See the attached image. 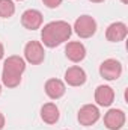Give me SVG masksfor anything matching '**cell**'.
Segmentation results:
<instances>
[{"mask_svg":"<svg viewBox=\"0 0 128 130\" xmlns=\"http://www.w3.org/2000/svg\"><path fill=\"white\" fill-rule=\"evenodd\" d=\"M65 83L60 79H48L45 82V94L51 100H57V98L65 95Z\"/></svg>","mask_w":128,"mask_h":130,"instance_id":"obj_13","label":"cell"},{"mask_svg":"<svg viewBox=\"0 0 128 130\" xmlns=\"http://www.w3.org/2000/svg\"><path fill=\"white\" fill-rule=\"evenodd\" d=\"M128 35V29L127 24L122 23V21H116V23H112L107 30H105V38L110 41V42H121L127 38Z\"/></svg>","mask_w":128,"mask_h":130,"instance_id":"obj_9","label":"cell"},{"mask_svg":"<svg viewBox=\"0 0 128 130\" xmlns=\"http://www.w3.org/2000/svg\"><path fill=\"white\" fill-rule=\"evenodd\" d=\"M65 55L71 62H81L86 56V47L78 41H71L65 47Z\"/></svg>","mask_w":128,"mask_h":130,"instance_id":"obj_11","label":"cell"},{"mask_svg":"<svg viewBox=\"0 0 128 130\" xmlns=\"http://www.w3.org/2000/svg\"><path fill=\"white\" fill-rule=\"evenodd\" d=\"M18 2H21V0H18Z\"/></svg>","mask_w":128,"mask_h":130,"instance_id":"obj_22","label":"cell"},{"mask_svg":"<svg viewBox=\"0 0 128 130\" xmlns=\"http://www.w3.org/2000/svg\"><path fill=\"white\" fill-rule=\"evenodd\" d=\"M3 56H5V48H3V44L0 42V59H2Z\"/></svg>","mask_w":128,"mask_h":130,"instance_id":"obj_18","label":"cell"},{"mask_svg":"<svg viewBox=\"0 0 128 130\" xmlns=\"http://www.w3.org/2000/svg\"><path fill=\"white\" fill-rule=\"evenodd\" d=\"M42 2H44V5H45L47 8H50V9L57 8V6H60V3H62V0H42Z\"/></svg>","mask_w":128,"mask_h":130,"instance_id":"obj_16","label":"cell"},{"mask_svg":"<svg viewBox=\"0 0 128 130\" xmlns=\"http://www.w3.org/2000/svg\"><path fill=\"white\" fill-rule=\"evenodd\" d=\"M26 70V61L21 56H9L3 62L2 83L8 88H17L21 83V74Z\"/></svg>","mask_w":128,"mask_h":130,"instance_id":"obj_2","label":"cell"},{"mask_svg":"<svg viewBox=\"0 0 128 130\" xmlns=\"http://www.w3.org/2000/svg\"><path fill=\"white\" fill-rule=\"evenodd\" d=\"M59 107L54 104V103H45L42 107H41V118L44 123L47 124H56L59 121Z\"/></svg>","mask_w":128,"mask_h":130,"instance_id":"obj_14","label":"cell"},{"mask_svg":"<svg viewBox=\"0 0 128 130\" xmlns=\"http://www.w3.org/2000/svg\"><path fill=\"white\" fill-rule=\"evenodd\" d=\"M115 100V91L109 85H99L95 89V101L98 106L109 107Z\"/></svg>","mask_w":128,"mask_h":130,"instance_id":"obj_12","label":"cell"},{"mask_svg":"<svg viewBox=\"0 0 128 130\" xmlns=\"http://www.w3.org/2000/svg\"><path fill=\"white\" fill-rule=\"evenodd\" d=\"M74 32L80 38H91L96 32V21L91 15H80L74 23Z\"/></svg>","mask_w":128,"mask_h":130,"instance_id":"obj_3","label":"cell"},{"mask_svg":"<svg viewBox=\"0 0 128 130\" xmlns=\"http://www.w3.org/2000/svg\"><path fill=\"white\" fill-rule=\"evenodd\" d=\"M77 118H78V123L81 126L89 127V126L95 124L96 121L99 120V109L96 107L95 104H84V106L80 107Z\"/></svg>","mask_w":128,"mask_h":130,"instance_id":"obj_6","label":"cell"},{"mask_svg":"<svg viewBox=\"0 0 128 130\" xmlns=\"http://www.w3.org/2000/svg\"><path fill=\"white\" fill-rule=\"evenodd\" d=\"M121 2H122L124 5H127V3H128V0H121Z\"/></svg>","mask_w":128,"mask_h":130,"instance_id":"obj_20","label":"cell"},{"mask_svg":"<svg viewBox=\"0 0 128 130\" xmlns=\"http://www.w3.org/2000/svg\"><path fill=\"white\" fill-rule=\"evenodd\" d=\"M24 59L32 65H39L45 59V52L41 42L29 41L24 47Z\"/></svg>","mask_w":128,"mask_h":130,"instance_id":"obj_4","label":"cell"},{"mask_svg":"<svg viewBox=\"0 0 128 130\" xmlns=\"http://www.w3.org/2000/svg\"><path fill=\"white\" fill-rule=\"evenodd\" d=\"M99 74L105 80H118L122 74V65L116 59H105L99 65Z\"/></svg>","mask_w":128,"mask_h":130,"instance_id":"obj_5","label":"cell"},{"mask_svg":"<svg viewBox=\"0 0 128 130\" xmlns=\"http://www.w3.org/2000/svg\"><path fill=\"white\" fill-rule=\"evenodd\" d=\"M42 20H44L42 14L38 9H27L21 15V24H23V27H26L29 30L39 29L41 24H42Z\"/></svg>","mask_w":128,"mask_h":130,"instance_id":"obj_8","label":"cell"},{"mask_svg":"<svg viewBox=\"0 0 128 130\" xmlns=\"http://www.w3.org/2000/svg\"><path fill=\"white\" fill-rule=\"evenodd\" d=\"M92 3H101V2H104V0H91Z\"/></svg>","mask_w":128,"mask_h":130,"instance_id":"obj_19","label":"cell"},{"mask_svg":"<svg viewBox=\"0 0 128 130\" xmlns=\"http://www.w3.org/2000/svg\"><path fill=\"white\" fill-rule=\"evenodd\" d=\"M0 94H2V85H0Z\"/></svg>","mask_w":128,"mask_h":130,"instance_id":"obj_21","label":"cell"},{"mask_svg":"<svg viewBox=\"0 0 128 130\" xmlns=\"http://www.w3.org/2000/svg\"><path fill=\"white\" fill-rule=\"evenodd\" d=\"M71 33H72V27L69 26V23L63 20H57L44 26V29L41 30V39L45 47L54 48L62 42L68 41Z\"/></svg>","mask_w":128,"mask_h":130,"instance_id":"obj_1","label":"cell"},{"mask_svg":"<svg viewBox=\"0 0 128 130\" xmlns=\"http://www.w3.org/2000/svg\"><path fill=\"white\" fill-rule=\"evenodd\" d=\"M125 112L121 109H110L104 115V126L109 130H119L125 124Z\"/></svg>","mask_w":128,"mask_h":130,"instance_id":"obj_7","label":"cell"},{"mask_svg":"<svg viewBox=\"0 0 128 130\" xmlns=\"http://www.w3.org/2000/svg\"><path fill=\"white\" fill-rule=\"evenodd\" d=\"M15 12V5L12 0H0V17L9 18Z\"/></svg>","mask_w":128,"mask_h":130,"instance_id":"obj_15","label":"cell"},{"mask_svg":"<svg viewBox=\"0 0 128 130\" xmlns=\"http://www.w3.org/2000/svg\"><path fill=\"white\" fill-rule=\"evenodd\" d=\"M65 82L69 86H81L86 82V73L81 67L74 65L65 71Z\"/></svg>","mask_w":128,"mask_h":130,"instance_id":"obj_10","label":"cell"},{"mask_svg":"<svg viewBox=\"0 0 128 130\" xmlns=\"http://www.w3.org/2000/svg\"><path fill=\"white\" fill-rule=\"evenodd\" d=\"M3 127H5V115L0 112V130H3Z\"/></svg>","mask_w":128,"mask_h":130,"instance_id":"obj_17","label":"cell"}]
</instances>
